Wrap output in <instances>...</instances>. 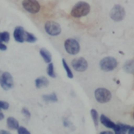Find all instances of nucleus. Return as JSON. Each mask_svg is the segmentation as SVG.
Listing matches in <instances>:
<instances>
[{
    "label": "nucleus",
    "mask_w": 134,
    "mask_h": 134,
    "mask_svg": "<svg viewBox=\"0 0 134 134\" xmlns=\"http://www.w3.org/2000/svg\"><path fill=\"white\" fill-rule=\"evenodd\" d=\"M90 10V6L86 2H79L76 3L71 11V15L74 17H82L86 16Z\"/></svg>",
    "instance_id": "nucleus-1"
},
{
    "label": "nucleus",
    "mask_w": 134,
    "mask_h": 134,
    "mask_svg": "<svg viewBox=\"0 0 134 134\" xmlns=\"http://www.w3.org/2000/svg\"><path fill=\"white\" fill-rule=\"evenodd\" d=\"M110 17L115 21H122L126 17V11L124 7L119 4L114 6L110 12Z\"/></svg>",
    "instance_id": "nucleus-2"
},
{
    "label": "nucleus",
    "mask_w": 134,
    "mask_h": 134,
    "mask_svg": "<svg viewBox=\"0 0 134 134\" xmlns=\"http://www.w3.org/2000/svg\"><path fill=\"white\" fill-rule=\"evenodd\" d=\"M95 98L100 103H105L111 100V93L109 90L100 88L95 91Z\"/></svg>",
    "instance_id": "nucleus-3"
},
{
    "label": "nucleus",
    "mask_w": 134,
    "mask_h": 134,
    "mask_svg": "<svg viewBox=\"0 0 134 134\" xmlns=\"http://www.w3.org/2000/svg\"><path fill=\"white\" fill-rule=\"evenodd\" d=\"M64 48L66 51L71 55L77 54L80 51V45L75 39H68L64 42Z\"/></svg>",
    "instance_id": "nucleus-4"
},
{
    "label": "nucleus",
    "mask_w": 134,
    "mask_h": 134,
    "mask_svg": "<svg viewBox=\"0 0 134 134\" xmlns=\"http://www.w3.org/2000/svg\"><path fill=\"white\" fill-rule=\"evenodd\" d=\"M118 63L115 58L113 57H106L104 58L100 62V67L102 70L105 72H109L116 68Z\"/></svg>",
    "instance_id": "nucleus-5"
},
{
    "label": "nucleus",
    "mask_w": 134,
    "mask_h": 134,
    "mask_svg": "<svg viewBox=\"0 0 134 134\" xmlns=\"http://www.w3.org/2000/svg\"><path fill=\"white\" fill-rule=\"evenodd\" d=\"M45 30L52 36H57L61 32V28L60 24L53 21H49L45 24Z\"/></svg>",
    "instance_id": "nucleus-6"
},
{
    "label": "nucleus",
    "mask_w": 134,
    "mask_h": 134,
    "mask_svg": "<svg viewBox=\"0 0 134 134\" xmlns=\"http://www.w3.org/2000/svg\"><path fill=\"white\" fill-rule=\"evenodd\" d=\"M0 85L1 87L7 91L13 88V79L12 75L9 72H4L0 77Z\"/></svg>",
    "instance_id": "nucleus-7"
},
{
    "label": "nucleus",
    "mask_w": 134,
    "mask_h": 134,
    "mask_svg": "<svg viewBox=\"0 0 134 134\" xmlns=\"http://www.w3.org/2000/svg\"><path fill=\"white\" fill-rule=\"evenodd\" d=\"M22 6L25 10L31 13H37L40 10V4L35 0H24L22 2Z\"/></svg>",
    "instance_id": "nucleus-8"
},
{
    "label": "nucleus",
    "mask_w": 134,
    "mask_h": 134,
    "mask_svg": "<svg viewBox=\"0 0 134 134\" xmlns=\"http://www.w3.org/2000/svg\"><path fill=\"white\" fill-rule=\"evenodd\" d=\"M71 66L75 70H76L78 72H83L87 70L88 62L84 58L80 57V58L73 59L71 62Z\"/></svg>",
    "instance_id": "nucleus-9"
},
{
    "label": "nucleus",
    "mask_w": 134,
    "mask_h": 134,
    "mask_svg": "<svg viewBox=\"0 0 134 134\" xmlns=\"http://www.w3.org/2000/svg\"><path fill=\"white\" fill-rule=\"evenodd\" d=\"M26 31L22 26H17L15 28L13 32V38L18 43H24Z\"/></svg>",
    "instance_id": "nucleus-10"
},
{
    "label": "nucleus",
    "mask_w": 134,
    "mask_h": 134,
    "mask_svg": "<svg viewBox=\"0 0 134 134\" xmlns=\"http://www.w3.org/2000/svg\"><path fill=\"white\" fill-rule=\"evenodd\" d=\"M130 127L131 126H130L128 125H125V124H122V123L116 124V126L114 129L115 134H126L129 131Z\"/></svg>",
    "instance_id": "nucleus-11"
},
{
    "label": "nucleus",
    "mask_w": 134,
    "mask_h": 134,
    "mask_svg": "<svg viewBox=\"0 0 134 134\" xmlns=\"http://www.w3.org/2000/svg\"><path fill=\"white\" fill-rule=\"evenodd\" d=\"M100 122L107 128L108 129H115L116 126V124L114 123L111 120H110V118H108L107 116H105L104 115H101L100 116Z\"/></svg>",
    "instance_id": "nucleus-12"
},
{
    "label": "nucleus",
    "mask_w": 134,
    "mask_h": 134,
    "mask_svg": "<svg viewBox=\"0 0 134 134\" xmlns=\"http://www.w3.org/2000/svg\"><path fill=\"white\" fill-rule=\"evenodd\" d=\"M6 123H7V127L9 130H18L20 127L18 121L13 117H9L6 120Z\"/></svg>",
    "instance_id": "nucleus-13"
},
{
    "label": "nucleus",
    "mask_w": 134,
    "mask_h": 134,
    "mask_svg": "<svg viewBox=\"0 0 134 134\" xmlns=\"http://www.w3.org/2000/svg\"><path fill=\"white\" fill-rule=\"evenodd\" d=\"M39 53H40L41 56L42 57V58L44 59L45 62H46L48 64L51 63V61H52V54H51V53L48 50H46V48H42V49H40Z\"/></svg>",
    "instance_id": "nucleus-14"
},
{
    "label": "nucleus",
    "mask_w": 134,
    "mask_h": 134,
    "mask_svg": "<svg viewBox=\"0 0 134 134\" xmlns=\"http://www.w3.org/2000/svg\"><path fill=\"white\" fill-rule=\"evenodd\" d=\"M49 82L46 77H40L35 80V86L37 88H41L42 87H47Z\"/></svg>",
    "instance_id": "nucleus-15"
},
{
    "label": "nucleus",
    "mask_w": 134,
    "mask_h": 134,
    "mask_svg": "<svg viewBox=\"0 0 134 134\" xmlns=\"http://www.w3.org/2000/svg\"><path fill=\"white\" fill-rule=\"evenodd\" d=\"M123 70L127 73H134V60H128L123 66Z\"/></svg>",
    "instance_id": "nucleus-16"
},
{
    "label": "nucleus",
    "mask_w": 134,
    "mask_h": 134,
    "mask_svg": "<svg viewBox=\"0 0 134 134\" xmlns=\"http://www.w3.org/2000/svg\"><path fill=\"white\" fill-rule=\"evenodd\" d=\"M42 99L46 102H50V103H56L57 102V96L55 92H53L51 94L43 95Z\"/></svg>",
    "instance_id": "nucleus-17"
},
{
    "label": "nucleus",
    "mask_w": 134,
    "mask_h": 134,
    "mask_svg": "<svg viewBox=\"0 0 134 134\" xmlns=\"http://www.w3.org/2000/svg\"><path fill=\"white\" fill-rule=\"evenodd\" d=\"M24 41L27 43H35L37 41V38L32 34L28 32H25V37H24Z\"/></svg>",
    "instance_id": "nucleus-18"
},
{
    "label": "nucleus",
    "mask_w": 134,
    "mask_h": 134,
    "mask_svg": "<svg viewBox=\"0 0 134 134\" xmlns=\"http://www.w3.org/2000/svg\"><path fill=\"white\" fill-rule=\"evenodd\" d=\"M10 36L8 32H0V43H8L9 41Z\"/></svg>",
    "instance_id": "nucleus-19"
},
{
    "label": "nucleus",
    "mask_w": 134,
    "mask_h": 134,
    "mask_svg": "<svg viewBox=\"0 0 134 134\" xmlns=\"http://www.w3.org/2000/svg\"><path fill=\"white\" fill-rule=\"evenodd\" d=\"M62 64H63V66H64V70H65V71H66V73H67L68 77V78H73V77H74V76H73V73H72V72H71L70 67H69L68 65L67 64L65 59H64V58L62 59Z\"/></svg>",
    "instance_id": "nucleus-20"
},
{
    "label": "nucleus",
    "mask_w": 134,
    "mask_h": 134,
    "mask_svg": "<svg viewBox=\"0 0 134 134\" xmlns=\"http://www.w3.org/2000/svg\"><path fill=\"white\" fill-rule=\"evenodd\" d=\"M47 73L52 78H55L57 77V75H56V73L54 72V66H53V64L52 62L48 65V67H47Z\"/></svg>",
    "instance_id": "nucleus-21"
},
{
    "label": "nucleus",
    "mask_w": 134,
    "mask_h": 134,
    "mask_svg": "<svg viewBox=\"0 0 134 134\" xmlns=\"http://www.w3.org/2000/svg\"><path fill=\"white\" fill-rule=\"evenodd\" d=\"M90 114H91V117L93 118L95 126L97 127L98 126V113H97V111L95 109H92L90 111Z\"/></svg>",
    "instance_id": "nucleus-22"
},
{
    "label": "nucleus",
    "mask_w": 134,
    "mask_h": 134,
    "mask_svg": "<svg viewBox=\"0 0 134 134\" xmlns=\"http://www.w3.org/2000/svg\"><path fill=\"white\" fill-rule=\"evenodd\" d=\"M17 133L18 134H31V133L24 127L20 126L19 129L17 130Z\"/></svg>",
    "instance_id": "nucleus-23"
},
{
    "label": "nucleus",
    "mask_w": 134,
    "mask_h": 134,
    "mask_svg": "<svg viewBox=\"0 0 134 134\" xmlns=\"http://www.w3.org/2000/svg\"><path fill=\"white\" fill-rule=\"evenodd\" d=\"M21 112H22V114L25 116V118H28V119L31 118V112L29 111V110H28L27 108H26V107L22 108Z\"/></svg>",
    "instance_id": "nucleus-24"
},
{
    "label": "nucleus",
    "mask_w": 134,
    "mask_h": 134,
    "mask_svg": "<svg viewBox=\"0 0 134 134\" xmlns=\"http://www.w3.org/2000/svg\"><path fill=\"white\" fill-rule=\"evenodd\" d=\"M9 107V104L5 102V101H2L0 100V109H3V110H7Z\"/></svg>",
    "instance_id": "nucleus-25"
},
{
    "label": "nucleus",
    "mask_w": 134,
    "mask_h": 134,
    "mask_svg": "<svg viewBox=\"0 0 134 134\" xmlns=\"http://www.w3.org/2000/svg\"><path fill=\"white\" fill-rule=\"evenodd\" d=\"M63 122H64V126L65 127H70L71 126V122L69 120H68L67 118H64V121H63Z\"/></svg>",
    "instance_id": "nucleus-26"
},
{
    "label": "nucleus",
    "mask_w": 134,
    "mask_h": 134,
    "mask_svg": "<svg viewBox=\"0 0 134 134\" xmlns=\"http://www.w3.org/2000/svg\"><path fill=\"white\" fill-rule=\"evenodd\" d=\"M0 50L2 51H5L7 50V47L5 43H0Z\"/></svg>",
    "instance_id": "nucleus-27"
},
{
    "label": "nucleus",
    "mask_w": 134,
    "mask_h": 134,
    "mask_svg": "<svg viewBox=\"0 0 134 134\" xmlns=\"http://www.w3.org/2000/svg\"><path fill=\"white\" fill-rule=\"evenodd\" d=\"M128 134H134V127H130L128 131Z\"/></svg>",
    "instance_id": "nucleus-28"
},
{
    "label": "nucleus",
    "mask_w": 134,
    "mask_h": 134,
    "mask_svg": "<svg viewBox=\"0 0 134 134\" xmlns=\"http://www.w3.org/2000/svg\"><path fill=\"white\" fill-rule=\"evenodd\" d=\"M0 134H11L9 132L6 131V130H0Z\"/></svg>",
    "instance_id": "nucleus-29"
},
{
    "label": "nucleus",
    "mask_w": 134,
    "mask_h": 134,
    "mask_svg": "<svg viewBox=\"0 0 134 134\" xmlns=\"http://www.w3.org/2000/svg\"><path fill=\"white\" fill-rule=\"evenodd\" d=\"M100 134H114L111 131H104V132H101Z\"/></svg>",
    "instance_id": "nucleus-30"
},
{
    "label": "nucleus",
    "mask_w": 134,
    "mask_h": 134,
    "mask_svg": "<svg viewBox=\"0 0 134 134\" xmlns=\"http://www.w3.org/2000/svg\"><path fill=\"white\" fill-rule=\"evenodd\" d=\"M3 118H4V115H3V113L2 112L1 109H0V120H2Z\"/></svg>",
    "instance_id": "nucleus-31"
},
{
    "label": "nucleus",
    "mask_w": 134,
    "mask_h": 134,
    "mask_svg": "<svg viewBox=\"0 0 134 134\" xmlns=\"http://www.w3.org/2000/svg\"><path fill=\"white\" fill-rule=\"evenodd\" d=\"M133 119H134V112H133Z\"/></svg>",
    "instance_id": "nucleus-32"
}]
</instances>
